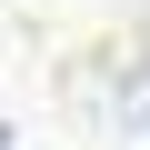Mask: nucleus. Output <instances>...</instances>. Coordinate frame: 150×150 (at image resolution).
I'll return each instance as SVG.
<instances>
[{
	"mask_svg": "<svg viewBox=\"0 0 150 150\" xmlns=\"http://www.w3.org/2000/svg\"><path fill=\"white\" fill-rule=\"evenodd\" d=\"M0 150H10V130H0Z\"/></svg>",
	"mask_w": 150,
	"mask_h": 150,
	"instance_id": "1",
	"label": "nucleus"
}]
</instances>
